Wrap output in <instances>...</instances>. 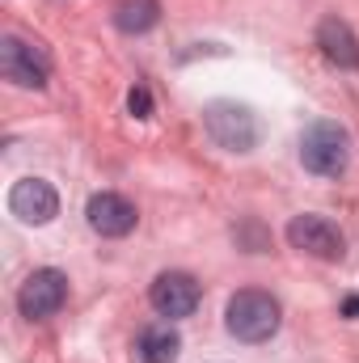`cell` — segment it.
Masks as SVG:
<instances>
[{"label": "cell", "mask_w": 359, "mask_h": 363, "mask_svg": "<svg viewBox=\"0 0 359 363\" xmlns=\"http://www.w3.org/2000/svg\"><path fill=\"white\" fill-rule=\"evenodd\" d=\"M279 325H283L279 300H275L270 291H258V287L237 291V296L228 300V308H224V330H228L237 342H250V347L270 342V338L279 334Z\"/></svg>", "instance_id": "1"}, {"label": "cell", "mask_w": 359, "mask_h": 363, "mask_svg": "<svg viewBox=\"0 0 359 363\" xmlns=\"http://www.w3.org/2000/svg\"><path fill=\"white\" fill-rule=\"evenodd\" d=\"M300 165L317 178H343L347 165H351V140L338 123L330 118H317L304 127L300 135Z\"/></svg>", "instance_id": "2"}, {"label": "cell", "mask_w": 359, "mask_h": 363, "mask_svg": "<svg viewBox=\"0 0 359 363\" xmlns=\"http://www.w3.org/2000/svg\"><path fill=\"white\" fill-rule=\"evenodd\" d=\"M203 127L224 152H254V144L263 140L258 114L250 106H241V101H211L203 110Z\"/></svg>", "instance_id": "3"}, {"label": "cell", "mask_w": 359, "mask_h": 363, "mask_svg": "<svg viewBox=\"0 0 359 363\" xmlns=\"http://www.w3.org/2000/svg\"><path fill=\"white\" fill-rule=\"evenodd\" d=\"M0 77L17 89H43L51 77V55L38 43H26L17 34L0 38Z\"/></svg>", "instance_id": "4"}, {"label": "cell", "mask_w": 359, "mask_h": 363, "mask_svg": "<svg viewBox=\"0 0 359 363\" xmlns=\"http://www.w3.org/2000/svg\"><path fill=\"white\" fill-rule=\"evenodd\" d=\"M287 245L300 250V254H309V258H321V262H338L347 254V237L338 233V224H330L326 216H313V211L292 216Z\"/></svg>", "instance_id": "5"}, {"label": "cell", "mask_w": 359, "mask_h": 363, "mask_svg": "<svg viewBox=\"0 0 359 363\" xmlns=\"http://www.w3.org/2000/svg\"><path fill=\"white\" fill-rule=\"evenodd\" d=\"M64 300H68V274L55 271V267L34 271L21 283V291H17V308H21L26 321H47V317H55V313L64 308Z\"/></svg>", "instance_id": "6"}, {"label": "cell", "mask_w": 359, "mask_h": 363, "mask_svg": "<svg viewBox=\"0 0 359 363\" xmlns=\"http://www.w3.org/2000/svg\"><path fill=\"white\" fill-rule=\"evenodd\" d=\"M199 300H203V287H199V279L186 271H165L153 279V287H148V304L161 313V317H170V321H178V317H190L194 308H199Z\"/></svg>", "instance_id": "7"}, {"label": "cell", "mask_w": 359, "mask_h": 363, "mask_svg": "<svg viewBox=\"0 0 359 363\" xmlns=\"http://www.w3.org/2000/svg\"><path fill=\"white\" fill-rule=\"evenodd\" d=\"M9 211L21 224H51L60 216V194L47 178H21L9 190Z\"/></svg>", "instance_id": "8"}, {"label": "cell", "mask_w": 359, "mask_h": 363, "mask_svg": "<svg viewBox=\"0 0 359 363\" xmlns=\"http://www.w3.org/2000/svg\"><path fill=\"white\" fill-rule=\"evenodd\" d=\"M85 216H89V228L97 237H127L131 228H136V203L131 199H123V194H114V190H101V194H93L89 207H85Z\"/></svg>", "instance_id": "9"}, {"label": "cell", "mask_w": 359, "mask_h": 363, "mask_svg": "<svg viewBox=\"0 0 359 363\" xmlns=\"http://www.w3.org/2000/svg\"><path fill=\"white\" fill-rule=\"evenodd\" d=\"M317 47H321V55H326L330 64H338V68H347V72H359V38L343 17H321V26H317Z\"/></svg>", "instance_id": "10"}, {"label": "cell", "mask_w": 359, "mask_h": 363, "mask_svg": "<svg viewBox=\"0 0 359 363\" xmlns=\"http://www.w3.org/2000/svg\"><path fill=\"white\" fill-rule=\"evenodd\" d=\"M136 355H140V363H174V359L182 355L178 330H174L170 321H161V325H148V330L136 338Z\"/></svg>", "instance_id": "11"}, {"label": "cell", "mask_w": 359, "mask_h": 363, "mask_svg": "<svg viewBox=\"0 0 359 363\" xmlns=\"http://www.w3.org/2000/svg\"><path fill=\"white\" fill-rule=\"evenodd\" d=\"M161 21V0H114V26L123 34H148Z\"/></svg>", "instance_id": "12"}, {"label": "cell", "mask_w": 359, "mask_h": 363, "mask_svg": "<svg viewBox=\"0 0 359 363\" xmlns=\"http://www.w3.org/2000/svg\"><path fill=\"white\" fill-rule=\"evenodd\" d=\"M127 106H131V114H136V118H148V114H153V97H148L144 85H136V89H131Z\"/></svg>", "instance_id": "13"}, {"label": "cell", "mask_w": 359, "mask_h": 363, "mask_svg": "<svg viewBox=\"0 0 359 363\" xmlns=\"http://www.w3.org/2000/svg\"><path fill=\"white\" fill-rule=\"evenodd\" d=\"M343 313H347V317H359V296H355V300H347V308H343Z\"/></svg>", "instance_id": "14"}]
</instances>
